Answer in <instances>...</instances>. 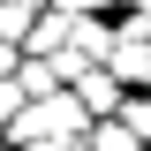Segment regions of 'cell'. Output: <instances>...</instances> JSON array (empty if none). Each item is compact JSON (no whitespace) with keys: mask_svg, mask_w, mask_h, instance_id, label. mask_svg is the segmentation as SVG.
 Returning a JSON list of instances; mask_svg holds the SVG:
<instances>
[{"mask_svg":"<svg viewBox=\"0 0 151 151\" xmlns=\"http://www.w3.org/2000/svg\"><path fill=\"white\" fill-rule=\"evenodd\" d=\"M83 129H91V113H83V98L60 83V91H45V98H23V113H15L0 136L23 144V151H68Z\"/></svg>","mask_w":151,"mask_h":151,"instance_id":"cell-1","label":"cell"},{"mask_svg":"<svg viewBox=\"0 0 151 151\" xmlns=\"http://www.w3.org/2000/svg\"><path fill=\"white\" fill-rule=\"evenodd\" d=\"M68 91L83 98V113H91V121H98V113H121V76H113L106 60H98V68H83V76L68 83Z\"/></svg>","mask_w":151,"mask_h":151,"instance_id":"cell-2","label":"cell"},{"mask_svg":"<svg viewBox=\"0 0 151 151\" xmlns=\"http://www.w3.org/2000/svg\"><path fill=\"white\" fill-rule=\"evenodd\" d=\"M106 68L121 76V83H151V38H129V30H113V45H106Z\"/></svg>","mask_w":151,"mask_h":151,"instance_id":"cell-3","label":"cell"},{"mask_svg":"<svg viewBox=\"0 0 151 151\" xmlns=\"http://www.w3.org/2000/svg\"><path fill=\"white\" fill-rule=\"evenodd\" d=\"M68 23H76V15L38 8V15H30V30H23V53H60V45H68Z\"/></svg>","mask_w":151,"mask_h":151,"instance_id":"cell-4","label":"cell"},{"mask_svg":"<svg viewBox=\"0 0 151 151\" xmlns=\"http://www.w3.org/2000/svg\"><path fill=\"white\" fill-rule=\"evenodd\" d=\"M83 151H144V136H136L121 113H98L91 129H83Z\"/></svg>","mask_w":151,"mask_h":151,"instance_id":"cell-5","label":"cell"},{"mask_svg":"<svg viewBox=\"0 0 151 151\" xmlns=\"http://www.w3.org/2000/svg\"><path fill=\"white\" fill-rule=\"evenodd\" d=\"M30 0H0V38H8V45H23V30H30Z\"/></svg>","mask_w":151,"mask_h":151,"instance_id":"cell-6","label":"cell"},{"mask_svg":"<svg viewBox=\"0 0 151 151\" xmlns=\"http://www.w3.org/2000/svg\"><path fill=\"white\" fill-rule=\"evenodd\" d=\"M121 121H129V129L144 136V151H151V83H144L136 98H121Z\"/></svg>","mask_w":151,"mask_h":151,"instance_id":"cell-7","label":"cell"},{"mask_svg":"<svg viewBox=\"0 0 151 151\" xmlns=\"http://www.w3.org/2000/svg\"><path fill=\"white\" fill-rule=\"evenodd\" d=\"M15 113H23V83H15V76H0V129H8Z\"/></svg>","mask_w":151,"mask_h":151,"instance_id":"cell-8","label":"cell"},{"mask_svg":"<svg viewBox=\"0 0 151 151\" xmlns=\"http://www.w3.org/2000/svg\"><path fill=\"white\" fill-rule=\"evenodd\" d=\"M60 15H98V8H113V0H53Z\"/></svg>","mask_w":151,"mask_h":151,"instance_id":"cell-9","label":"cell"},{"mask_svg":"<svg viewBox=\"0 0 151 151\" xmlns=\"http://www.w3.org/2000/svg\"><path fill=\"white\" fill-rule=\"evenodd\" d=\"M15 60H23V45H8V38H0V76H15Z\"/></svg>","mask_w":151,"mask_h":151,"instance_id":"cell-10","label":"cell"},{"mask_svg":"<svg viewBox=\"0 0 151 151\" xmlns=\"http://www.w3.org/2000/svg\"><path fill=\"white\" fill-rule=\"evenodd\" d=\"M0 151H23V144H8V136H0Z\"/></svg>","mask_w":151,"mask_h":151,"instance_id":"cell-11","label":"cell"},{"mask_svg":"<svg viewBox=\"0 0 151 151\" xmlns=\"http://www.w3.org/2000/svg\"><path fill=\"white\" fill-rule=\"evenodd\" d=\"M30 8H45V0H30Z\"/></svg>","mask_w":151,"mask_h":151,"instance_id":"cell-12","label":"cell"}]
</instances>
